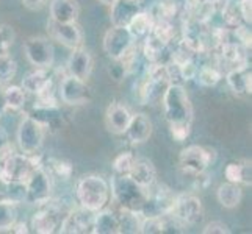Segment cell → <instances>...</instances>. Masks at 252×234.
I'll return each mask as SVG.
<instances>
[{"label": "cell", "instance_id": "6da1fadb", "mask_svg": "<svg viewBox=\"0 0 252 234\" xmlns=\"http://www.w3.org/2000/svg\"><path fill=\"white\" fill-rule=\"evenodd\" d=\"M110 184L100 175H85L75 186V197L82 208L91 212L103 209L110 202Z\"/></svg>", "mask_w": 252, "mask_h": 234}, {"label": "cell", "instance_id": "7a4b0ae2", "mask_svg": "<svg viewBox=\"0 0 252 234\" xmlns=\"http://www.w3.org/2000/svg\"><path fill=\"white\" fill-rule=\"evenodd\" d=\"M168 124H193V105L184 84H168L161 95Z\"/></svg>", "mask_w": 252, "mask_h": 234}, {"label": "cell", "instance_id": "3957f363", "mask_svg": "<svg viewBox=\"0 0 252 234\" xmlns=\"http://www.w3.org/2000/svg\"><path fill=\"white\" fill-rule=\"evenodd\" d=\"M110 192L121 209L141 212L143 206L147 200V187H143L130 178L128 175L115 173L111 178Z\"/></svg>", "mask_w": 252, "mask_h": 234}, {"label": "cell", "instance_id": "277c9868", "mask_svg": "<svg viewBox=\"0 0 252 234\" xmlns=\"http://www.w3.org/2000/svg\"><path fill=\"white\" fill-rule=\"evenodd\" d=\"M36 155L14 153L11 150L0 156V183H11V181L25 183L30 173L41 166Z\"/></svg>", "mask_w": 252, "mask_h": 234}, {"label": "cell", "instance_id": "5b68a950", "mask_svg": "<svg viewBox=\"0 0 252 234\" xmlns=\"http://www.w3.org/2000/svg\"><path fill=\"white\" fill-rule=\"evenodd\" d=\"M216 153L212 147L204 145H188L179 155V167L189 177H196L199 173L207 172V169L216 161Z\"/></svg>", "mask_w": 252, "mask_h": 234}, {"label": "cell", "instance_id": "8992f818", "mask_svg": "<svg viewBox=\"0 0 252 234\" xmlns=\"http://www.w3.org/2000/svg\"><path fill=\"white\" fill-rule=\"evenodd\" d=\"M50 197H52L50 173L41 164L25 180V202L30 205L41 206L50 202Z\"/></svg>", "mask_w": 252, "mask_h": 234}, {"label": "cell", "instance_id": "52a82bcc", "mask_svg": "<svg viewBox=\"0 0 252 234\" xmlns=\"http://www.w3.org/2000/svg\"><path fill=\"white\" fill-rule=\"evenodd\" d=\"M46 128L30 116H25L17 128V144L25 155H36L44 142Z\"/></svg>", "mask_w": 252, "mask_h": 234}, {"label": "cell", "instance_id": "ba28073f", "mask_svg": "<svg viewBox=\"0 0 252 234\" xmlns=\"http://www.w3.org/2000/svg\"><path fill=\"white\" fill-rule=\"evenodd\" d=\"M24 52L29 63L36 69H50L55 61V50L52 42L42 36H32L25 41Z\"/></svg>", "mask_w": 252, "mask_h": 234}, {"label": "cell", "instance_id": "9c48e42d", "mask_svg": "<svg viewBox=\"0 0 252 234\" xmlns=\"http://www.w3.org/2000/svg\"><path fill=\"white\" fill-rule=\"evenodd\" d=\"M171 215L184 223L185 227L196 225L204 217L202 202L193 194H179L176 195V200H174Z\"/></svg>", "mask_w": 252, "mask_h": 234}, {"label": "cell", "instance_id": "30bf717a", "mask_svg": "<svg viewBox=\"0 0 252 234\" xmlns=\"http://www.w3.org/2000/svg\"><path fill=\"white\" fill-rule=\"evenodd\" d=\"M60 97L66 105H85L91 100V91L85 80L67 74L60 83Z\"/></svg>", "mask_w": 252, "mask_h": 234}, {"label": "cell", "instance_id": "8fae6325", "mask_svg": "<svg viewBox=\"0 0 252 234\" xmlns=\"http://www.w3.org/2000/svg\"><path fill=\"white\" fill-rule=\"evenodd\" d=\"M62 223V211L54 203H44L39 206V209L32 217V228L38 234H52Z\"/></svg>", "mask_w": 252, "mask_h": 234}, {"label": "cell", "instance_id": "7c38bea8", "mask_svg": "<svg viewBox=\"0 0 252 234\" xmlns=\"http://www.w3.org/2000/svg\"><path fill=\"white\" fill-rule=\"evenodd\" d=\"M133 44L135 39L127 27H111L103 36V50L111 59H119Z\"/></svg>", "mask_w": 252, "mask_h": 234}, {"label": "cell", "instance_id": "4fadbf2b", "mask_svg": "<svg viewBox=\"0 0 252 234\" xmlns=\"http://www.w3.org/2000/svg\"><path fill=\"white\" fill-rule=\"evenodd\" d=\"M47 28H49L50 36L67 49L72 50L77 47H82L83 44V33L75 22L62 24V22H55L50 19L47 24Z\"/></svg>", "mask_w": 252, "mask_h": 234}, {"label": "cell", "instance_id": "5bb4252c", "mask_svg": "<svg viewBox=\"0 0 252 234\" xmlns=\"http://www.w3.org/2000/svg\"><path fill=\"white\" fill-rule=\"evenodd\" d=\"M93 223H94V212L79 208L72 209L60 223V233L63 234H86L93 233Z\"/></svg>", "mask_w": 252, "mask_h": 234}, {"label": "cell", "instance_id": "9a60e30c", "mask_svg": "<svg viewBox=\"0 0 252 234\" xmlns=\"http://www.w3.org/2000/svg\"><path fill=\"white\" fill-rule=\"evenodd\" d=\"M27 116L36 120L44 128H57L62 124V111L57 102H41L36 100Z\"/></svg>", "mask_w": 252, "mask_h": 234}, {"label": "cell", "instance_id": "2e32d148", "mask_svg": "<svg viewBox=\"0 0 252 234\" xmlns=\"http://www.w3.org/2000/svg\"><path fill=\"white\" fill-rule=\"evenodd\" d=\"M225 80H227L229 88L232 92L237 95V97H246L251 95L252 91V74H251V67L248 64H241L230 69L225 75Z\"/></svg>", "mask_w": 252, "mask_h": 234}, {"label": "cell", "instance_id": "e0dca14e", "mask_svg": "<svg viewBox=\"0 0 252 234\" xmlns=\"http://www.w3.org/2000/svg\"><path fill=\"white\" fill-rule=\"evenodd\" d=\"M93 71V58L90 52L83 47H77L71 50V55L67 58V72L80 80H88Z\"/></svg>", "mask_w": 252, "mask_h": 234}, {"label": "cell", "instance_id": "ac0fdd59", "mask_svg": "<svg viewBox=\"0 0 252 234\" xmlns=\"http://www.w3.org/2000/svg\"><path fill=\"white\" fill-rule=\"evenodd\" d=\"M130 119L132 112L123 103H111L105 111V125L113 134H124Z\"/></svg>", "mask_w": 252, "mask_h": 234}, {"label": "cell", "instance_id": "d6986e66", "mask_svg": "<svg viewBox=\"0 0 252 234\" xmlns=\"http://www.w3.org/2000/svg\"><path fill=\"white\" fill-rule=\"evenodd\" d=\"M110 21L113 27H127L132 17L141 11V2L138 0H116L110 5Z\"/></svg>", "mask_w": 252, "mask_h": 234}, {"label": "cell", "instance_id": "ffe728a7", "mask_svg": "<svg viewBox=\"0 0 252 234\" xmlns=\"http://www.w3.org/2000/svg\"><path fill=\"white\" fill-rule=\"evenodd\" d=\"M127 139L132 144H144L146 141H149V137L152 136V122L143 112H136L132 114L130 124L126 130Z\"/></svg>", "mask_w": 252, "mask_h": 234}, {"label": "cell", "instance_id": "44dd1931", "mask_svg": "<svg viewBox=\"0 0 252 234\" xmlns=\"http://www.w3.org/2000/svg\"><path fill=\"white\" fill-rule=\"evenodd\" d=\"M127 175L136 181L138 184L143 187H149L152 183L157 181V169L147 158H136L133 159L132 167H130Z\"/></svg>", "mask_w": 252, "mask_h": 234}, {"label": "cell", "instance_id": "7402d4cb", "mask_svg": "<svg viewBox=\"0 0 252 234\" xmlns=\"http://www.w3.org/2000/svg\"><path fill=\"white\" fill-rule=\"evenodd\" d=\"M80 14V5L77 0H52L50 19L55 22H77Z\"/></svg>", "mask_w": 252, "mask_h": 234}, {"label": "cell", "instance_id": "603a6c76", "mask_svg": "<svg viewBox=\"0 0 252 234\" xmlns=\"http://www.w3.org/2000/svg\"><path fill=\"white\" fill-rule=\"evenodd\" d=\"M21 88L25 91V94H33L38 95L42 91H46L52 86V75L49 74V69H36L30 74H27L22 78V86Z\"/></svg>", "mask_w": 252, "mask_h": 234}, {"label": "cell", "instance_id": "cb8c5ba5", "mask_svg": "<svg viewBox=\"0 0 252 234\" xmlns=\"http://www.w3.org/2000/svg\"><path fill=\"white\" fill-rule=\"evenodd\" d=\"M224 177L229 183L235 184H246L251 186L252 183V167L251 161L241 159V161H232L224 169Z\"/></svg>", "mask_w": 252, "mask_h": 234}, {"label": "cell", "instance_id": "d4e9b609", "mask_svg": "<svg viewBox=\"0 0 252 234\" xmlns=\"http://www.w3.org/2000/svg\"><path fill=\"white\" fill-rule=\"evenodd\" d=\"M93 234H121L118 214L105 208L94 212Z\"/></svg>", "mask_w": 252, "mask_h": 234}, {"label": "cell", "instance_id": "484cf974", "mask_svg": "<svg viewBox=\"0 0 252 234\" xmlns=\"http://www.w3.org/2000/svg\"><path fill=\"white\" fill-rule=\"evenodd\" d=\"M155 19L149 11H138L128 22L127 30L135 41H144L151 34Z\"/></svg>", "mask_w": 252, "mask_h": 234}, {"label": "cell", "instance_id": "4316f807", "mask_svg": "<svg viewBox=\"0 0 252 234\" xmlns=\"http://www.w3.org/2000/svg\"><path fill=\"white\" fill-rule=\"evenodd\" d=\"M216 198L222 208H227V209H233L241 203L243 198V190L240 187V184L235 183H224L218 187L216 190Z\"/></svg>", "mask_w": 252, "mask_h": 234}, {"label": "cell", "instance_id": "83f0119b", "mask_svg": "<svg viewBox=\"0 0 252 234\" xmlns=\"http://www.w3.org/2000/svg\"><path fill=\"white\" fill-rule=\"evenodd\" d=\"M143 53L149 63H163V56L168 53V46L149 34V36L144 39Z\"/></svg>", "mask_w": 252, "mask_h": 234}, {"label": "cell", "instance_id": "f1b7e54d", "mask_svg": "<svg viewBox=\"0 0 252 234\" xmlns=\"http://www.w3.org/2000/svg\"><path fill=\"white\" fill-rule=\"evenodd\" d=\"M218 49H220V55L224 59V63L232 64L233 67L241 66V64H248L246 55L243 53V47L240 44L227 41V42H224L222 46H220Z\"/></svg>", "mask_w": 252, "mask_h": 234}, {"label": "cell", "instance_id": "f546056e", "mask_svg": "<svg viewBox=\"0 0 252 234\" xmlns=\"http://www.w3.org/2000/svg\"><path fill=\"white\" fill-rule=\"evenodd\" d=\"M149 13L155 21H174L179 13V5L176 0H157Z\"/></svg>", "mask_w": 252, "mask_h": 234}, {"label": "cell", "instance_id": "4dcf8cb0", "mask_svg": "<svg viewBox=\"0 0 252 234\" xmlns=\"http://www.w3.org/2000/svg\"><path fill=\"white\" fill-rule=\"evenodd\" d=\"M220 11H221V17H222L225 28L233 30L243 22L240 16V10H238V3L233 2V0H224L221 3Z\"/></svg>", "mask_w": 252, "mask_h": 234}, {"label": "cell", "instance_id": "1f68e13d", "mask_svg": "<svg viewBox=\"0 0 252 234\" xmlns=\"http://www.w3.org/2000/svg\"><path fill=\"white\" fill-rule=\"evenodd\" d=\"M118 217H119L121 233H127V234L140 233L141 219H143L141 212H133V211L121 209V214L118 215Z\"/></svg>", "mask_w": 252, "mask_h": 234}, {"label": "cell", "instance_id": "d6a6232c", "mask_svg": "<svg viewBox=\"0 0 252 234\" xmlns=\"http://www.w3.org/2000/svg\"><path fill=\"white\" fill-rule=\"evenodd\" d=\"M151 36L161 41L163 44L169 46L174 38H176V27H174L172 21H155Z\"/></svg>", "mask_w": 252, "mask_h": 234}, {"label": "cell", "instance_id": "836d02e7", "mask_svg": "<svg viewBox=\"0 0 252 234\" xmlns=\"http://www.w3.org/2000/svg\"><path fill=\"white\" fill-rule=\"evenodd\" d=\"M196 80L197 83L204 86V88H213L216 86L222 78V74L218 67L215 66H202L201 69H197V74H196Z\"/></svg>", "mask_w": 252, "mask_h": 234}, {"label": "cell", "instance_id": "e575fe53", "mask_svg": "<svg viewBox=\"0 0 252 234\" xmlns=\"http://www.w3.org/2000/svg\"><path fill=\"white\" fill-rule=\"evenodd\" d=\"M3 95L8 109L17 111L25 105V91L21 86H6V88H3Z\"/></svg>", "mask_w": 252, "mask_h": 234}, {"label": "cell", "instance_id": "d590c367", "mask_svg": "<svg viewBox=\"0 0 252 234\" xmlns=\"http://www.w3.org/2000/svg\"><path fill=\"white\" fill-rule=\"evenodd\" d=\"M16 220H17L16 203L8 200H0V231H10Z\"/></svg>", "mask_w": 252, "mask_h": 234}, {"label": "cell", "instance_id": "8d00e7d4", "mask_svg": "<svg viewBox=\"0 0 252 234\" xmlns=\"http://www.w3.org/2000/svg\"><path fill=\"white\" fill-rule=\"evenodd\" d=\"M146 77L155 84L168 86V71L166 63H151L146 69Z\"/></svg>", "mask_w": 252, "mask_h": 234}, {"label": "cell", "instance_id": "74e56055", "mask_svg": "<svg viewBox=\"0 0 252 234\" xmlns=\"http://www.w3.org/2000/svg\"><path fill=\"white\" fill-rule=\"evenodd\" d=\"M16 72H17V64L14 59L8 53L0 55V84L10 83L16 77Z\"/></svg>", "mask_w": 252, "mask_h": 234}, {"label": "cell", "instance_id": "f35d334b", "mask_svg": "<svg viewBox=\"0 0 252 234\" xmlns=\"http://www.w3.org/2000/svg\"><path fill=\"white\" fill-rule=\"evenodd\" d=\"M47 167H49V173H54L55 177H58L60 180H69L72 177V164L69 161H63V159H49L47 161Z\"/></svg>", "mask_w": 252, "mask_h": 234}, {"label": "cell", "instance_id": "ab89813d", "mask_svg": "<svg viewBox=\"0 0 252 234\" xmlns=\"http://www.w3.org/2000/svg\"><path fill=\"white\" fill-rule=\"evenodd\" d=\"M140 233L143 234L164 233V217H158V215H143Z\"/></svg>", "mask_w": 252, "mask_h": 234}, {"label": "cell", "instance_id": "60d3db41", "mask_svg": "<svg viewBox=\"0 0 252 234\" xmlns=\"http://www.w3.org/2000/svg\"><path fill=\"white\" fill-rule=\"evenodd\" d=\"M135 159V155L130 152H123L119 153L115 161H113V169H115V173H119V175H127L130 167H132Z\"/></svg>", "mask_w": 252, "mask_h": 234}, {"label": "cell", "instance_id": "b9f144b4", "mask_svg": "<svg viewBox=\"0 0 252 234\" xmlns=\"http://www.w3.org/2000/svg\"><path fill=\"white\" fill-rule=\"evenodd\" d=\"M16 38V33L13 30L11 25H0V55H5L8 53V50L13 46Z\"/></svg>", "mask_w": 252, "mask_h": 234}, {"label": "cell", "instance_id": "7bdbcfd3", "mask_svg": "<svg viewBox=\"0 0 252 234\" xmlns=\"http://www.w3.org/2000/svg\"><path fill=\"white\" fill-rule=\"evenodd\" d=\"M169 133L176 142H184L191 134V124H171Z\"/></svg>", "mask_w": 252, "mask_h": 234}, {"label": "cell", "instance_id": "ee69618b", "mask_svg": "<svg viewBox=\"0 0 252 234\" xmlns=\"http://www.w3.org/2000/svg\"><path fill=\"white\" fill-rule=\"evenodd\" d=\"M233 34H235V38L240 41V46L246 50H251V46H252V36H251V30L248 28L246 24H240L238 27L233 28Z\"/></svg>", "mask_w": 252, "mask_h": 234}, {"label": "cell", "instance_id": "f6af8a7d", "mask_svg": "<svg viewBox=\"0 0 252 234\" xmlns=\"http://www.w3.org/2000/svg\"><path fill=\"white\" fill-rule=\"evenodd\" d=\"M238 10L241 21L246 25L252 24V0H238Z\"/></svg>", "mask_w": 252, "mask_h": 234}, {"label": "cell", "instance_id": "bcb514c9", "mask_svg": "<svg viewBox=\"0 0 252 234\" xmlns=\"http://www.w3.org/2000/svg\"><path fill=\"white\" fill-rule=\"evenodd\" d=\"M180 74H182V78H184V81H189L193 80V78L196 77L197 74V66L194 64L193 59H188V61H185L184 64H180Z\"/></svg>", "mask_w": 252, "mask_h": 234}, {"label": "cell", "instance_id": "7dc6e473", "mask_svg": "<svg viewBox=\"0 0 252 234\" xmlns=\"http://www.w3.org/2000/svg\"><path fill=\"white\" fill-rule=\"evenodd\" d=\"M202 233L204 234H230V230L227 225L222 222H210L202 230Z\"/></svg>", "mask_w": 252, "mask_h": 234}, {"label": "cell", "instance_id": "c3c4849f", "mask_svg": "<svg viewBox=\"0 0 252 234\" xmlns=\"http://www.w3.org/2000/svg\"><path fill=\"white\" fill-rule=\"evenodd\" d=\"M108 72H110L113 80H116V81H121L127 75L126 69H124L123 63H121L119 59H113V64L110 66V71Z\"/></svg>", "mask_w": 252, "mask_h": 234}, {"label": "cell", "instance_id": "681fc988", "mask_svg": "<svg viewBox=\"0 0 252 234\" xmlns=\"http://www.w3.org/2000/svg\"><path fill=\"white\" fill-rule=\"evenodd\" d=\"M11 152V144H10V136H8L6 130L0 125V156Z\"/></svg>", "mask_w": 252, "mask_h": 234}, {"label": "cell", "instance_id": "f907efd6", "mask_svg": "<svg viewBox=\"0 0 252 234\" xmlns=\"http://www.w3.org/2000/svg\"><path fill=\"white\" fill-rule=\"evenodd\" d=\"M204 2H205V0H184L185 11H187L189 16H193V14L197 11V8L201 6Z\"/></svg>", "mask_w": 252, "mask_h": 234}, {"label": "cell", "instance_id": "816d5d0a", "mask_svg": "<svg viewBox=\"0 0 252 234\" xmlns=\"http://www.w3.org/2000/svg\"><path fill=\"white\" fill-rule=\"evenodd\" d=\"M44 2H46V0H22L24 6L29 8V10H32V11L41 10V8L44 6Z\"/></svg>", "mask_w": 252, "mask_h": 234}, {"label": "cell", "instance_id": "f5cc1de1", "mask_svg": "<svg viewBox=\"0 0 252 234\" xmlns=\"http://www.w3.org/2000/svg\"><path fill=\"white\" fill-rule=\"evenodd\" d=\"M10 231L11 233H19V234H27L29 233V227L25 225L24 222H14L13 223V227L10 228Z\"/></svg>", "mask_w": 252, "mask_h": 234}, {"label": "cell", "instance_id": "db71d44e", "mask_svg": "<svg viewBox=\"0 0 252 234\" xmlns=\"http://www.w3.org/2000/svg\"><path fill=\"white\" fill-rule=\"evenodd\" d=\"M8 111L6 103H5V95H3V89L0 88V117H2L5 112Z\"/></svg>", "mask_w": 252, "mask_h": 234}, {"label": "cell", "instance_id": "11a10c76", "mask_svg": "<svg viewBox=\"0 0 252 234\" xmlns=\"http://www.w3.org/2000/svg\"><path fill=\"white\" fill-rule=\"evenodd\" d=\"M99 2L102 3V5H107V6H110V5H113L116 2V0H99Z\"/></svg>", "mask_w": 252, "mask_h": 234}, {"label": "cell", "instance_id": "9f6ffc18", "mask_svg": "<svg viewBox=\"0 0 252 234\" xmlns=\"http://www.w3.org/2000/svg\"><path fill=\"white\" fill-rule=\"evenodd\" d=\"M138 2H143V0H138Z\"/></svg>", "mask_w": 252, "mask_h": 234}]
</instances>
